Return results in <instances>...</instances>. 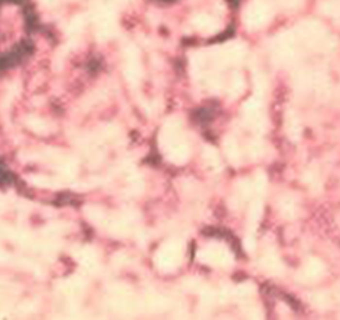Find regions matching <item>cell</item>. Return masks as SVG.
Masks as SVG:
<instances>
[{"instance_id": "cell-1", "label": "cell", "mask_w": 340, "mask_h": 320, "mask_svg": "<svg viewBox=\"0 0 340 320\" xmlns=\"http://www.w3.org/2000/svg\"><path fill=\"white\" fill-rule=\"evenodd\" d=\"M296 35L308 48L319 51H330L335 46V40L326 32V29L316 20H306L300 23Z\"/></svg>"}, {"instance_id": "cell-2", "label": "cell", "mask_w": 340, "mask_h": 320, "mask_svg": "<svg viewBox=\"0 0 340 320\" xmlns=\"http://www.w3.org/2000/svg\"><path fill=\"white\" fill-rule=\"evenodd\" d=\"M272 18V7L267 0H253L244 12V22L247 28L258 29L265 26Z\"/></svg>"}, {"instance_id": "cell-3", "label": "cell", "mask_w": 340, "mask_h": 320, "mask_svg": "<svg viewBox=\"0 0 340 320\" xmlns=\"http://www.w3.org/2000/svg\"><path fill=\"white\" fill-rule=\"evenodd\" d=\"M297 40L298 38L296 32H286L280 35L274 40V45H272L274 58L283 64L293 62L298 55Z\"/></svg>"}, {"instance_id": "cell-4", "label": "cell", "mask_w": 340, "mask_h": 320, "mask_svg": "<svg viewBox=\"0 0 340 320\" xmlns=\"http://www.w3.org/2000/svg\"><path fill=\"white\" fill-rule=\"evenodd\" d=\"M244 55H245V46L242 43L234 42V43L225 45L223 49H219L218 53H216V59L221 64L228 65V64L239 62L244 58Z\"/></svg>"}, {"instance_id": "cell-5", "label": "cell", "mask_w": 340, "mask_h": 320, "mask_svg": "<svg viewBox=\"0 0 340 320\" xmlns=\"http://www.w3.org/2000/svg\"><path fill=\"white\" fill-rule=\"evenodd\" d=\"M324 273V267L319 260H308L307 264L304 266L303 271H301V277L304 279V281H314L317 279H320Z\"/></svg>"}, {"instance_id": "cell-6", "label": "cell", "mask_w": 340, "mask_h": 320, "mask_svg": "<svg viewBox=\"0 0 340 320\" xmlns=\"http://www.w3.org/2000/svg\"><path fill=\"white\" fill-rule=\"evenodd\" d=\"M192 23H193V26H195L198 31H201L202 34H213V32L216 31V22L213 20L211 16L204 15V13L196 15V16L192 19Z\"/></svg>"}, {"instance_id": "cell-7", "label": "cell", "mask_w": 340, "mask_h": 320, "mask_svg": "<svg viewBox=\"0 0 340 320\" xmlns=\"http://www.w3.org/2000/svg\"><path fill=\"white\" fill-rule=\"evenodd\" d=\"M244 89H245V80H244V77H242L241 74L235 72V74L231 77V80H229V88H228L229 95H232V97H239V95L244 92Z\"/></svg>"}, {"instance_id": "cell-8", "label": "cell", "mask_w": 340, "mask_h": 320, "mask_svg": "<svg viewBox=\"0 0 340 320\" xmlns=\"http://www.w3.org/2000/svg\"><path fill=\"white\" fill-rule=\"evenodd\" d=\"M320 12L326 16L340 19V3L339 1H333V0H327V1H322L320 4Z\"/></svg>"}, {"instance_id": "cell-9", "label": "cell", "mask_w": 340, "mask_h": 320, "mask_svg": "<svg viewBox=\"0 0 340 320\" xmlns=\"http://www.w3.org/2000/svg\"><path fill=\"white\" fill-rule=\"evenodd\" d=\"M280 209L286 218H294L297 215V205L293 198H283L280 200Z\"/></svg>"}, {"instance_id": "cell-10", "label": "cell", "mask_w": 340, "mask_h": 320, "mask_svg": "<svg viewBox=\"0 0 340 320\" xmlns=\"http://www.w3.org/2000/svg\"><path fill=\"white\" fill-rule=\"evenodd\" d=\"M223 147H225V152H226V156H228V159L231 160V161H234V163H239V160H241V153H239V149H238V146H237V143L234 142V140H226L225 142V144H223Z\"/></svg>"}, {"instance_id": "cell-11", "label": "cell", "mask_w": 340, "mask_h": 320, "mask_svg": "<svg viewBox=\"0 0 340 320\" xmlns=\"http://www.w3.org/2000/svg\"><path fill=\"white\" fill-rule=\"evenodd\" d=\"M262 263H264L265 268L270 270L271 273H280V271L283 270V266H281L278 257H275L274 254H267V255L264 257V261H262Z\"/></svg>"}, {"instance_id": "cell-12", "label": "cell", "mask_w": 340, "mask_h": 320, "mask_svg": "<svg viewBox=\"0 0 340 320\" xmlns=\"http://www.w3.org/2000/svg\"><path fill=\"white\" fill-rule=\"evenodd\" d=\"M287 133L290 134L291 139H298L300 136V124H298V120L296 119V116H291V117H287Z\"/></svg>"}, {"instance_id": "cell-13", "label": "cell", "mask_w": 340, "mask_h": 320, "mask_svg": "<svg viewBox=\"0 0 340 320\" xmlns=\"http://www.w3.org/2000/svg\"><path fill=\"white\" fill-rule=\"evenodd\" d=\"M261 213H262V203H261L259 200H255V202L251 203L250 213H248V215H250V222H251L253 225H255V224L259 221Z\"/></svg>"}, {"instance_id": "cell-14", "label": "cell", "mask_w": 340, "mask_h": 320, "mask_svg": "<svg viewBox=\"0 0 340 320\" xmlns=\"http://www.w3.org/2000/svg\"><path fill=\"white\" fill-rule=\"evenodd\" d=\"M253 185H254V189L256 192H264V191H265V185H267L265 176H264L262 173H258V175L255 176V180L253 182Z\"/></svg>"}, {"instance_id": "cell-15", "label": "cell", "mask_w": 340, "mask_h": 320, "mask_svg": "<svg viewBox=\"0 0 340 320\" xmlns=\"http://www.w3.org/2000/svg\"><path fill=\"white\" fill-rule=\"evenodd\" d=\"M262 153H264V146L261 142H254L250 144V155L253 158H259Z\"/></svg>"}, {"instance_id": "cell-16", "label": "cell", "mask_w": 340, "mask_h": 320, "mask_svg": "<svg viewBox=\"0 0 340 320\" xmlns=\"http://www.w3.org/2000/svg\"><path fill=\"white\" fill-rule=\"evenodd\" d=\"M83 26H84V20H83V18H77V19H74V20H72V23L69 25V31H71L72 34H78V32L83 29Z\"/></svg>"}, {"instance_id": "cell-17", "label": "cell", "mask_w": 340, "mask_h": 320, "mask_svg": "<svg viewBox=\"0 0 340 320\" xmlns=\"http://www.w3.org/2000/svg\"><path fill=\"white\" fill-rule=\"evenodd\" d=\"M281 3L287 9H296L297 6L301 4V0H281Z\"/></svg>"}, {"instance_id": "cell-18", "label": "cell", "mask_w": 340, "mask_h": 320, "mask_svg": "<svg viewBox=\"0 0 340 320\" xmlns=\"http://www.w3.org/2000/svg\"><path fill=\"white\" fill-rule=\"evenodd\" d=\"M254 245H255V242H254V240H247L245 241V247H247V249H250V251H253L254 249Z\"/></svg>"}]
</instances>
